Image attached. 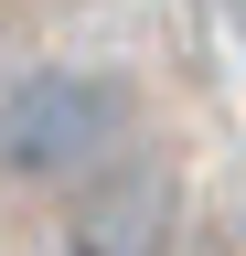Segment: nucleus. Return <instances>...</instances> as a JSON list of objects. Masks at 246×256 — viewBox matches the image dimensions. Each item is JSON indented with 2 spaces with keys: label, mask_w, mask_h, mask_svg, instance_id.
Returning a JSON list of instances; mask_svg holds the SVG:
<instances>
[{
  "label": "nucleus",
  "mask_w": 246,
  "mask_h": 256,
  "mask_svg": "<svg viewBox=\"0 0 246 256\" xmlns=\"http://www.w3.org/2000/svg\"><path fill=\"white\" fill-rule=\"evenodd\" d=\"M118 150H129V86L118 75L54 64V75H22L0 96V171L11 182H86Z\"/></svg>",
  "instance_id": "obj_1"
},
{
  "label": "nucleus",
  "mask_w": 246,
  "mask_h": 256,
  "mask_svg": "<svg viewBox=\"0 0 246 256\" xmlns=\"http://www.w3.org/2000/svg\"><path fill=\"white\" fill-rule=\"evenodd\" d=\"M182 235V182L161 171V160H97L65 214V256H171Z\"/></svg>",
  "instance_id": "obj_2"
}]
</instances>
